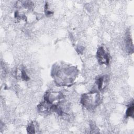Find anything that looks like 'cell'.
<instances>
[{"label":"cell","instance_id":"cell-5","mask_svg":"<svg viewBox=\"0 0 134 134\" xmlns=\"http://www.w3.org/2000/svg\"><path fill=\"white\" fill-rule=\"evenodd\" d=\"M37 127H38V126H37V123L36 122L32 121L28 125V126L27 128V130L28 133H35L36 130H37Z\"/></svg>","mask_w":134,"mask_h":134},{"label":"cell","instance_id":"cell-3","mask_svg":"<svg viewBox=\"0 0 134 134\" xmlns=\"http://www.w3.org/2000/svg\"><path fill=\"white\" fill-rule=\"evenodd\" d=\"M96 58L100 64L107 65L109 63L110 55L103 47H100L96 52Z\"/></svg>","mask_w":134,"mask_h":134},{"label":"cell","instance_id":"cell-1","mask_svg":"<svg viewBox=\"0 0 134 134\" xmlns=\"http://www.w3.org/2000/svg\"><path fill=\"white\" fill-rule=\"evenodd\" d=\"M77 71L74 67L57 66L53 68L52 74L57 84L68 86L73 83Z\"/></svg>","mask_w":134,"mask_h":134},{"label":"cell","instance_id":"cell-6","mask_svg":"<svg viewBox=\"0 0 134 134\" xmlns=\"http://www.w3.org/2000/svg\"><path fill=\"white\" fill-rule=\"evenodd\" d=\"M126 116L127 117H133V103H132L128 106L126 111Z\"/></svg>","mask_w":134,"mask_h":134},{"label":"cell","instance_id":"cell-7","mask_svg":"<svg viewBox=\"0 0 134 134\" xmlns=\"http://www.w3.org/2000/svg\"><path fill=\"white\" fill-rule=\"evenodd\" d=\"M20 78L23 80H28L29 79V76L26 74V72L24 69H21L20 70Z\"/></svg>","mask_w":134,"mask_h":134},{"label":"cell","instance_id":"cell-4","mask_svg":"<svg viewBox=\"0 0 134 134\" xmlns=\"http://www.w3.org/2000/svg\"><path fill=\"white\" fill-rule=\"evenodd\" d=\"M109 82V77L106 75H103L98 78L96 81V83L97 86L98 90L99 91H103L104 90Z\"/></svg>","mask_w":134,"mask_h":134},{"label":"cell","instance_id":"cell-2","mask_svg":"<svg viewBox=\"0 0 134 134\" xmlns=\"http://www.w3.org/2000/svg\"><path fill=\"white\" fill-rule=\"evenodd\" d=\"M101 101L100 93L97 91H93L83 94L81 98V103L87 109H94Z\"/></svg>","mask_w":134,"mask_h":134}]
</instances>
